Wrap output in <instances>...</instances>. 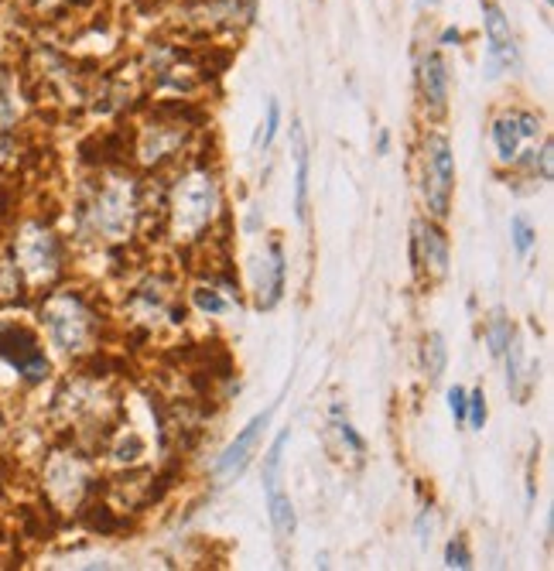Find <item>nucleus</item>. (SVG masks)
Wrapping results in <instances>:
<instances>
[{
    "label": "nucleus",
    "instance_id": "nucleus-1",
    "mask_svg": "<svg viewBox=\"0 0 554 571\" xmlns=\"http://www.w3.org/2000/svg\"><path fill=\"white\" fill-rule=\"evenodd\" d=\"M223 206L219 199V178L206 165H195L174 178L168 202H165V216H168V233L178 243H192L206 236L216 212Z\"/></svg>",
    "mask_w": 554,
    "mask_h": 571
},
{
    "label": "nucleus",
    "instance_id": "nucleus-2",
    "mask_svg": "<svg viewBox=\"0 0 554 571\" xmlns=\"http://www.w3.org/2000/svg\"><path fill=\"white\" fill-rule=\"evenodd\" d=\"M140 212H144L140 185L130 174L117 172L93 189L89 202L83 206V226L100 240L121 243L130 240V233L138 229Z\"/></svg>",
    "mask_w": 554,
    "mask_h": 571
},
{
    "label": "nucleus",
    "instance_id": "nucleus-3",
    "mask_svg": "<svg viewBox=\"0 0 554 571\" xmlns=\"http://www.w3.org/2000/svg\"><path fill=\"white\" fill-rule=\"evenodd\" d=\"M41 322L49 329V339L62 352H89L96 343V332H100V318L89 308L86 298H79L76 291H58L45 301L41 308Z\"/></svg>",
    "mask_w": 554,
    "mask_h": 571
},
{
    "label": "nucleus",
    "instance_id": "nucleus-4",
    "mask_svg": "<svg viewBox=\"0 0 554 571\" xmlns=\"http://www.w3.org/2000/svg\"><path fill=\"white\" fill-rule=\"evenodd\" d=\"M421 192L432 219H445L455 192V155L445 134H428L421 144Z\"/></svg>",
    "mask_w": 554,
    "mask_h": 571
},
{
    "label": "nucleus",
    "instance_id": "nucleus-5",
    "mask_svg": "<svg viewBox=\"0 0 554 571\" xmlns=\"http://www.w3.org/2000/svg\"><path fill=\"white\" fill-rule=\"evenodd\" d=\"M489 138H493L500 165H520L537 147V140L544 138V120L537 117L534 110L514 106V110H503L500 117L493 120Z\"/></svg>",
    "mask_w": 554,
    "mask_h": 571
},
{
    "label": "nucleus",
    "instance_id": "nucleus-6",
    "mask_svg": "<svg viewBox=\"0 0 554 571\" xmlns=\"http://www.w3.org/2000/svg\"><path fill=\"white\" fill-rule=\"evenodd\" d=\"M14 263H18L21 277L45 284L58 274L62 267V246L52 229H45L41 223L21 226L18 240H14Z\"/></svg>",
    "mask_w": 554,
    "mask_h": 571
},
{
    "label": "nucleus",
    "instance_id": "nucleus-7",
    "mask_svg": "<svg viewBox=\"0 0 554 571\" xmlns=\"http://www.w3.org/2000/svg\"><path fill=\"white\" fill-rule=\"evenodd\" d=\"M483 7V28H486V76L500 79L503 72L520 69V52L517 38L510 31V21L503 14V7L496 0H479Z\"/></svg>",
    "mask_w": 554,
    "mask_h": 571
},
{
    "label": "nucleus",
    "instance_id": "nucleus-8",
    "mask_svg": "<svg viewBox=\"0 0 554 571\" xmlns=\"http://www.w3.org/2000/svg\"><path fill=\"white\" fill-rule=\"evenodd\" d=\"M0 360L7 366H14L28 383H38L49 377V360L38 346L35 332H28L24 326H4L0 329Z\"/></svg>",
    "mask_w": 554,
    "mask_h": 571
},
{
    "label": "nucleus",
    "instance_id": "nucleus-9",
    "mask_svg": "<svg viewBox=\"0 0 554 571\" xmlns=\"http://www.w3.org/2000/svg\"><path fill=\"white\" fill-rule=\"evenodd\" d=\"M271 417H274V407L260 411V415L250 417V421L243 424V432L226 445L223 455L216 459V468H212L219 483H233L243 468L250 466V459H254V451H257V445H260V434H264V428L271 424Z\"/></svg>",
    "mask_w": 554,
    "mask_h": 571
},
{
    "label": "nucleus",
    "instance_id": "nucleus-10",
    "mask_svg": "<svg viewBox=\"0 0 554 571\" xmlns=\"http://www.w3.org/2000/svg\"><path fill=\"white\" fill-rule=\"evenodd\" d=\"M185 138H189V127L182 120H147L140 127L138 157L147 168H157L161 161H168L185 147Z\"/></svg>",
    "mask_w": 554,
    "mask_h": 571
},
{
    "label": "nucleus",
    "instance_id": "nucleus-11",
    "mask_svg": "<svg viewBox=\"0 0 554 571\" xmlns=\"http://www.w3.org/2000/svg\"><path fill=\"white\" fill-rule=\"evenodd\" d=\"M130 312H134V318L144 322V326H157L161 318L178 322V315H185L178 305H174V288L168 277H151V281H144L138 291L130 295Z\"/></svg>",
    "mask_w": 554,
    "mask_h": 571
},
{
    "label": "nucleus",
    "instance_id": "nucleus-12",
    "mask_svg": "<svg viewBox=\"0 0 554 571\" xmlns=\"http://www.w3.org/2000/svg\"><path fill=\"white\" fill-rule=\"evenodd\" d=\"M415 263L428 281H442L449 274V236L432 219L415 223Z\"/></svg>",
    "mask_w": 554,
    "mask_h": 571
},
{
    "label": "nucleus",
    "instance_id": "nucleus-13",
    "mask_svg": "<svg viewBox=\"0 0 554 571\" xmlns=\"http://www.w3.org/2000/svg\"><path fill=\"white\" fill-rule=\"evenodd\" d=\"M417 89L428 117H442L449 110V66L442 52H428L417 62Z\"/></svg>",
    "mask_w": 554,
    "mask_h": 571
},
{
    "label": "nucleus",
    "instance_id": "nucleus-14",
    "mask_svg": "<svg viewBox=\"0 0 554 571\" xmlns=\"http://www.w3.org/2000/svg\"><path fill=\"white\" fill-rule=\"evenodd\" d=\"M178 14H185V24L199 28V31H233L240 28L243 7L240 0H189Z\"/></svg>",
    "mask_w": 554,
    "mask_h": 571
},
{
    "label": "nucleus",
    "instance_id": "nucleus-15",
    "mask_svg": "<svg viewBox=\"0 0 554 571\" xmlns=\"http://www.w3.org/2000/svg\"><path fill=\"white\" fill-rule=\"evenodd\" d=\"M86 466L79 459H69V455L55 459L49 466V489L58 503H79V496L86 493Z\"/></svg>",
    "mask_w": 554,
    "mask_h": 571
},
{
    "label": "nucleus",
    "instance_id": "nucleus-16",
    "mask_svg": "<svg viewBox=\"0 0 554 571\" xmlns=\"http://www.w3.org/2000/svg\"><path fill=\"white\" fill-rule=\"evenodd\" d=\"M284 277H288V263H284V246L271 243L267 246V263L260 271L257 281V308H274L281 295H284Z\"/></svg>",
    "mask_w": 554,
    "mask_h": 571
},
{
    "label": "nucleus",
    "instance_id": "nucleus-17",
    "mask_svg": "<svg viewBox=\"0 0 554 571\" xmlns=\"http://www.w3.org/2000/svg\"><path fill=\"white\" fill-rule=\"evenodd\" d=\"M503 356H506V387H510V394L517 400L527 397V390L534 387V373H537V363L527 360V346H523V339L514 335L510 339V346L503 349Z\"/></svg>",
    "mask_w": 554,
    "mask_h": 571
},
{
    "label": "nucleus",
    "instance_id": "nucleus-18",
    "mask_svg": "<svg viewBox=\"0 0 554 571\" xmlns=\"http://www.w3.org/2000/svg\"><path fill=\"white\" fill-rule=\"evenodd\" d=\"M291 151H295V209L298 219L308 216V174H312V157H308V144H305V130L301 120H291Z\"/></svg>",
    "mask_w": 554,
    "mask_h": 571
},
{
    "label": "nucleus",
    "instance_id": "nucleus-19",
    "mask_svg": "<svg viewBox=\"0 0 554 571\" xmlns=\"http://www.w3.org/2000/svg\"><path fill=\"white\" fill-rule=\"evenodd\" d=\"M267 517H271V527H274L277 540H288V537H295V527H298L295 503H291V496H288L284 489L267 493Z\"/></svg>",
    "mask_w": 554,
    "mask_h": 571
},
{
    "label": "nucleus",
    "instance_id": "nucleus-20",
    "mask_svg": "<svg viewBox=\"0 0 554 571\" xmlns=\"http://www.w3.org/2000/svg\"><path fill=\"white\" fill-rule=\"evenodd\" d=\"M421 366H424V380L438 383L445 377V366H449V346H445V335L442 332H432L424 339V349H421Z\"/></svg>",
    "mask_w": 554,
    "mask_h": 571
},
{
    "label": "nucleus",
    "instance_id": "nucleus-21",
    "mask_svg": "<svg viewBox=\"0 0 554 571\" xmlns=\"http://www.w3.org/2000/svg\"><path fill=\"white\" fill-rule=\"evenodd\" d=\"M288 438H291V432H281L274 438V445L267 449V455H264V496L274 493V489H281V466H284Z\"/></svg>",
    "mask_w": 554,
    "mask_h": 571
},
{
    "label": "nucleus",
    "instance_id": "nucleus-22",
    "mask_svg": "<svg viewBox=\"0 0 554 571\" xmlns=\"http://www.w3.org/2000/svg\"><path fill=\"white\" fill-rule=\"evenodd\" d=\"M510 339H514V322L506 318L503 308H496L486 318V346H489L493 356H503V349L510 346Z\"/></svg>",
    "mask_w": 554,
    "mask_h": 571
},
{
    "label": "nucleus",
    "instance_id": "nucleus-23",
    "mask_svg": "<svg viewBox=\"0 0 554 571\" xmlns=\"http://www.w3.org/2000/svg\"><path fill=\"white\" fill-rule=\"evenodd\" d=\"M510 236H514V250H517L520 257H527L537 246V229L523 212H517V216L510 219Z\"/></svg>",
    "mask_w": 554,
    "mask_h": 571
},
{
    "label": "nucleus",
    "instance_id": "nucleus-24",
    "mask_svg": "<svg viewBox=\"0 0 554 571\" xmlns=\"http://www.w3.org/2000/svg\"><path fill=\"white\" fill-rule=\"evenodd\" d=\"M192 305L199 308V312H206V315H226L229 312V301H226L216 288H206V284H199V288H192Z\"/></svg>",
    "mask_w": 554,
    "mask_h": 571
},
{
    "label": "nucleus",
    "instance_id": "nucleus-25",
    "mask_svg": "<svg viewBox=\"0 0 554 571\" xmlns=\"http://www.w3.org/2000/svg\"><path fill=\"white\" fill-rule=\"evenodd\" d=\"M18 117V100H14V79L0 72V123H14Z\"/></svg>",
    "mask_w": 554,
    "mask_h": 571
},
{
    "label": "nucleus",
    "instance_id": "nucleus-26",
    "mask_svg": "<svg viewBox=\"0 0 554 571\" xmlns=\"http://www.w3.org/2000/svg\"><path fill=\"white\" fill-rule=\"evenodd\" d=\"M486 394H483V387H476V390H469L466 394V421L476 428V432H483V424H486Z\"/></svg>",
    "mask_w": 554,
    "mask_h": 571
},
{
    "label": "nucleus",
    "instance_id": "nucleus-27",
    "mask_svg": "<svg viewBox=\"0 0 554 571\" xmlns=\"http://www.w3.org/2000/svg\"><path fill=\"white\" fill-rule=\"evenodd\" d=\"M277 127H281V103H277V100H271V103H267V120H264V127H260V138H257L260 151H267V147L274 144Z\"/></svg>",
    "mask_w": 554,
    "mask_h": 571
},
{
    "label": "nucleus",
    "instance_id": "nucleus-28",
    "mask_svg": "<svg viewBox=\"0 0 554 571\" xmlns=\"http://www.w3.org/2000/svg\"><path fill=\"white\" fill-rule=\"evenodd\" d=\"M445 565H449V568H462V571L472 568V554H469L462 537H451L449 540V548H445Z\"/></svg>",
    "mask_w": 554,
    "mask_h": 571
},
{
    "label": "nucleus",
    "instance_id": "nucleus-29",
    "mask_svg": "<svg viewBox=\"0 0 554 571\" xmlns=\"http://www.w3.org/2000/svg\"><path fill=\"white\" fill-rule=\"evenodd\" d=\"M449 411L455 424H466V390L462 387H449Z\"/></svg>",
    "mask_w": 554,
    "mask_h": 571
},
{
    "label": "nucleus",
    "instance_id": "nucleus-30",
    "mask_svg": "<svg viewBox=\"0 0 554 571\" xmlns=\"http://www.w3.org/2000/svg\"><path fill=\"white\" fill-rule=\"evenodd\" d=\"M432 531H434V520H432V510H421V517L415 523V534L421 544H432Z\"/></svg>",
    "mask_w": 554,
    "mask_h": 571
},
{
    "label": "nucleus",
    "instance_id": "nucleus-31",
    "mask_svg": "<svg viewBox=\"0 0 554 571\" xmlns=\"http://www.w3.org/2000/svg\"><path fill=\"white\" fill-rule=\"evenodd\" d=\"M335 428H339V434H343V442H346V445H349V449H353V451H363V449H366V445H363V438L356 434V428H353L349 421H339Z\"/></svg>",
    "mask_w": 554,
    "mask_h": 571
},
{
    "label": "nucleus",
    "instance_id": "nucleus-32",
    "mask_svg": "<svg viewBox=\"0 0 554 571\" xmlns=\"http://www.w3.org/2000/svg\"><path fill=\"white\" fill-rule=\"evenodd\" d=\"M451 41H455V45H459V41H462V35H459V31H455V28H449V31H445V35H442V45H451Z\"/></svg>",
    "mask_w": 554,
    "mask_h": 571
},
{
    "label": "nucleus",
    "instance_id": "nucleus-33",
    "mask_svg": "<svg viewBox=\"0 0 554 571\" xmlns=\"http://www.w3.org/2000/svg\"><path fill=\"white\" fill-rule=\"evenodd\" d=\"M438 4H442V0H421V7H428V11H432V7H438Z\"/></svg>",
    "mask_w": 554,
    "mask_h": 571
},
{
    "label": "nucleus",
    "instance_id": "nucleus-34",
    "mask_svg": "<svg viewBox=\"0 0 554 571\" xmlns=\"http://www.w3.org/2000/svg\"><path fill=\"white\" fill-rule=\"evenodd\" d=\"M544 4H548V7H551V0H544Z\"/></svg>",
    "mask_w": 554,
    "mask_h": 571
}]
</instances>
